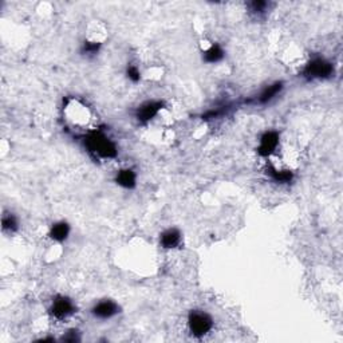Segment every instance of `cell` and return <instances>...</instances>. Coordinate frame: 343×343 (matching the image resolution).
I'll return each instance as SVG.
<instances>
[{"mask_svg":"<svg viewBox=\"0 0 343 343\" xmlns=\"http://www.w3.org/2000/svg\"><path fill=\"white\" fill-rule=\"evenodd\" d=\"M127 77H129V79H131L133 82H138L139 78H141L139 70L137 69L135 66H130V67H127Z\"/></svg>","mask_w":343,"mask_h":343,"instance_id":"cell-16","label":"cell"},{"mask_svg":"<svg viewBox=\"0 0 343 343\" xmlns=\"http://www.w3.org/2000/svg\"><path fill=\"white\" fill-rule=\"evenodd\" d=\"M117 184L121 185L122 188L131 189L135 187V173L131 169H122L117 173L115 177Z\"/></svg>","mask_w":343,"mask_h":343,"instance_id":"cell-8","label":"cell"},{"mask_svg":"<svg viewBox=\"0 0 343 343\" xmlns=\"http://www.w3.org/2000/svg\"><path fill=\"white\" fill-rule=\"evenodd\" d=\"M282 89H283L282 82H275L274 85H270L268 87H266V89L262 91V94L259 95L257 101H259V103H268L270 101H272V99H274L275 97L280 93V91H282Z\"/></svg>","mask_w":343,"mask_h":343,"instance_id":"cell-10","label":"cell"},{"mask_svg":"<svg viewBox=\"0 0 343 343\" xmlns=\"http://www.w3.org/2000/svg\"><path fill=\"white\" fill-rule=\"evenodd\" d=\"M162 109V103L158 101H149L138 107L137 110V118L141 122H147L158 114V111Z\"/></svg>","mask_w":343,"mask_h":343,"instance_id":"cell-7","label":"cell"},{"mask_svg":"<svg viewBox=\"0 0 343 343\" xmlns=\"http://www.w3.org/2000/svg\"><path fill=\"white\" fill-rule=\"evenodd\" d=\"M224 58V51L221 50L220 46H212L208 51H205L204 59L205 62L208 63H217L219 61H221Z\"/></svg>","mask_w":343,"mask_h":343,"instance_id":"cell-12","label":"cell"},{"mask_svg":"<svg viewBox=\"0 0 343 343\" xmlns=\"http://www.w3.org/2000/svg\"><path fill=\"white\" fill-rule=\"evenodd\" d=\"M334 73V67L324 58H314L306 65L303 74L310 79H326Z\"/></svg>","mask_w":343,"mask_h":343,"instance_id":"cell-2","label":"cell"},{"mask_svg":"<svg viewBox=\"0 0 343 343\" xmlns=\"http://www.w3.org/2000/svg\"><path fill=\"white\" fill-rule=\"evenodd\" d=\"M181 235L177 229H167L161 235V244L163 248H175L180 244Z\"/></svg>","mask_w":343,"mask_h":343,"instance_id":"cell-9","label":"cell"},{"mask_svg":"<svg viewBox=\"0 0 343 343\" xmlns=\"http://www.w3.org/2000/svg\"><path fill=\"white\" fill-rule=\"evenodd\" d=\"M85 145L93 154L102 158H113L117 155L118 150L115 143L107 137L103 131H93L86 137Z\"/></svg>","mask_w":343,"mask_h":343,"instance_id":"cell-1","label":"cell"},{"mask_svg":"<svg viewBox=\"0 0 343 343\" xmlns=\"http://www.w3.org/2000/svg\"><path fill=\"white\" fill-rule=\"evenodd\" d=\"M17 228L18 220L14 215H7V216L3 217V229H5V231L14 232V231H17Z\"/></svg>","mask_w":343,"mask_h":343,"instance_id":"cell-14","label":"cell"},{"mask_svg":"<svg viewBox=\"0 0 343 343\" xmlns=\"http://www.w3.org/2000/svg\"><path fill=\"white\" fill-rule=\"evenodd\" d=\"M118 304L113 300H102L93 307V315L98 319H110L118 312Z\"/></svg>","mask_w":343,"mask_h":343,"instance_id":"cell-6","label":"cell"},{"mask_svg":"<svg viewBox=\"0 0 343 343\" xmlns=\"http://www.w3.org/2000/svg\"><path fill=\"white\" fill-rule=\"evenodd\" d=\"M188 326L193 335L203 336V335L208 334L209 331L212 330L213 322L212 318L208 314L201 312V311H193L189 315Z\"/></svg>","mask_w":343,"mask_h":343,"instance_id":"cell-3","label":"cell"},{"mask_svg":"<svg viewBox=\"0 0 343 343\" xmlns=\"http://www.w3.org/2000/svg\"><path fill=\"white\" fill-rule=\"evenodd\" d=\"M270 175L276 183H282V184L290 183L292 180V172L290 170H278V169L272 167V169H270Z\"/></svg>","mask_w":343,"mask_h":343,"instance_id":"cell-13","label":"cell"},{"mask_svg":"<svg viewBox=\"0 0 343 343\" xmlns=\"http://www.w3.org/2000/svg\"><path fill=\"white\" fill-rule=\"evenodd\" d=\"M74 310H75L74 303L66 296L55 298V300L53 302V306H51V314L57 319L67 318V316L73 314Z\"/></svg>","mask_w":343,"mask_h":343,"instance_id":"cell-4","label":"cell"},{"mask_svg":"<svg viewBox=\"0 0 343 343\" xmlns=\"http://www.w3.org/2000/svg\"><path fill=\"white\" fill-rule=\"evenodd\" d=\"M99 47H101L99 42H85L83 47H82V53L85 55H94V54L98 53Z\"/></svg>","mask_w":343,"mask_h":343,"instance_id":"cell-15","label":"cell"},{"mask_svg":"<svg viewBox=\"0 0 343 343\" xmlns=\"http://www.w3.org/2000/svg\"><path fill=\"white\" fill-rule=\"evenodd\" d=\"M70 233V225L65 221L57 223L53 225V228L50 231V236L55 241H65Z\"/></svg>","mask_w":343,"mask_h":343,"instance_id":"cell-11","label":"cell"},{"mask_svg":"<svg viewBox=\"0 0 343 343\" xmlns=\"http://www.w3.org/2000/svg\"><path fill=\"white\" fill-rule=\"evenodd\" d=\"M267 6L268 5H267L266 2H253L251 7H252V11H255V13H264Z\"/></svg>","mask_w":343,"mask_h":343,"instance_id":"cell-17","label":"cell"},{"mask_svg":"<svg viewBox=\"0 0 343 343\" xmlns=\"http://www.w3.org/2000/svg\"><path fill=\"white\" fill-rule=\"evenodd\" d=\"M279 145V134L276 131H266L264 134L262 135L260 138V143H259V154L260 155H267L272 154L275 151V149L278 147Z\"/></svg>","mask_w":343,"mask_h":343,"instance_id":"cell-5","label":"cell"}]
</instances>
